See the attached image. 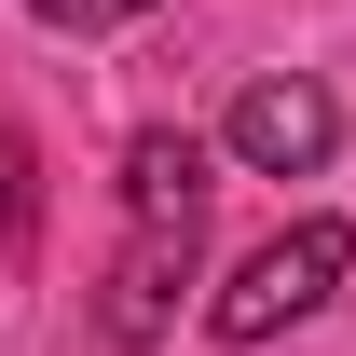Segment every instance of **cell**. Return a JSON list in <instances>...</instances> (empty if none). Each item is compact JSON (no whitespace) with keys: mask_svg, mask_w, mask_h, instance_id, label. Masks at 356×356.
<instances>
[{"mask_svg":"<svg viewBox=\"0 0 356 356\" xmlns=\"http://www.w3.org/2000/svg\"><path fill=\"white\" fill-rule=\"evenodd\" d=\"M178 206H206V137L192 124L124 137V220H178Z\"/></svg>","mask_w":356,"mask_h":356,"instance_id":"obj_4","label":"cell"},{"mask_svg":"<svg viewBox=\"0 0 356 356\" xmlns=\"http://www.w3.org/2000/svg\"><path fill=\"white\" fill-rule=\"evenodd\" d=\"M0 233H14V247L42 233V178H28V137H0Z\"/></svg>","mask_w":356,"mask_h":356,"instance_id":"obj_5","label":"cell"},{"mask_svg":"<svg viewBox=\"0 0 356 356\" xmlns=\"http://www.w3.org/2000/svg\"><path fill=\"white\" fill-rule=\"evenodd\" d=\"M28 14H42V28H69V42H96V28H137L151 0H28Z\"/></svg>","mask_w":356,"mask_h":356,"instance_id":"obj_6","label":"cell"},{"mask_svg":"<svg viewBox=\"0 0 356 356\" xmlns=\"http://www.w3.org/2000/svg\"><path fill=\"white\" fill-rule=\"evenodd\" d=\"M343 274H356V233L343 220H288L274 247H247V274L206 302V329H220V343H274V329H302Z\"/></svg>","mask_w":356,"mask_h":356,"instance_id":"obj_1","label":"cell"},{"mask_svg":"<svg viewBox=\"0 0 356 356\" xmlns=\"http://www.w3.org/2000/svg\"><path fill=\"white\" fill-rule=\"evenodd\" d=\"M192 261H206V206H178V220H137L124 261H110V302H96V329L110 343H165L178 288H192Z\"/></svg>","mask_w":356,"mask_h":356,"instance_id":"obj_3","label":"cell"},{"mask_svg":"<svg viewBox=\"0 0 356 356\" xmlns=\"http://www.w3.org/2000/svg\"><path fill=\"white\" fill-rule=\"evenodd\" d=\"M233 165H261V178H315L329 151H343V96L329 83H302V69H274V83H247L233 96Z\"/></svg>","mask_w":356,"mask_h":356,"instance_id":"obj_2","label":"cell"}]
</instances>
